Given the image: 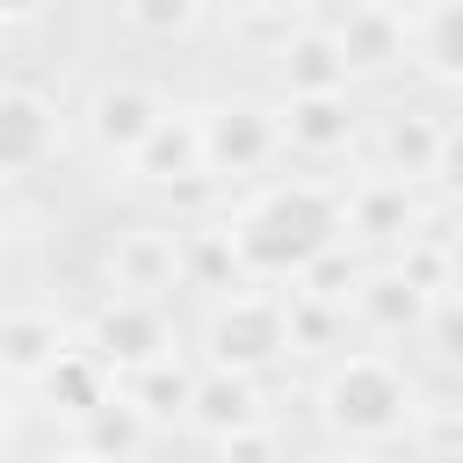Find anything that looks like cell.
<instances>
[{"label": "cell", "instance_id": "cell-1", "mask_svg": "<svg viewBox=\"0 0 463 463\" xmlns=\"http://www.w3.org/2000/svg\"><path fill=\"white\" fill-rule=\"evenodd\" d=\"M224 217L239 232V253H246L253 282H297L318 253H333L347 239V181H318V174L260 181Z\"/></svg>", "mask_w": 463, "mask_h": 463}, {"label": "cell", "instance_id": "cell-2", "mask_svg": "<svg viewBox=\"0 0 463 463\" xmlns=\"http://www.w3.org/2000/svg\"><path fill=\"white\" fill-rule=\"evenodd\" d=\"M311 405H318V427L333 441H354V449H391V441H412L427 427L412 369L383 347H340L318 369Z\"/></svg>", "mask_w": 463, "mask_h": 463}, {"label": "cell", "instance_id": "cell-3", "mask_svg": "<svg viewBox=\"0 0 463 463\" xmlns=\"http://www.w3.org/2000/svg\"><path fill=\"white\" fill-rule=\"evenodd\" d=\"M289 354H297L289 289H275V282H246V289H232V297H210V311H203V362L268 376V369L289 362Z\"/></svg>", "mask_w": 463, "mask_h": 463}, {"label": "cell", "instance_id": "cell-4", "mask_svg": "<svg viewBox=\"0 0 463 463\" xmlns=\"http://www.w3.org/2000/svg\"><path fill=\"white\" fill-rule=\"evenodd\" d=\"M203 116V152H210V181L217 188H260V174L282 159V116L253 94H224V101H195Z\"/></svg>", "mask_w": 463, "mask_h": 463}, {"label": "cell", "instance_id": "cell-5", "mask_svg": "<svg viewBox=\"0 0 463 463\" xmlns=\"http://www.w3.org/2000/svg\"><path fill=\"white\" fill-rule=\"evenodd\" d=\"M166 109H174V101H166L152 80L109 72V80H94L87 101H80V137H87V152H94L101 166H116V181H123V166H130L137 145L166 123Z\"/></svg>", "mask_w": 463, "mask_h": 463}, {"label": "cell", "instance_id": "cell-6", "mask_svg": "<svg viewBox=\"0 0 463 463\" xmlns=\"http://www.w3.org/2000/svg\"><path fill=\"white\" fill-rule=\"evenodd\" d=\"M65 123H80V116H65L58 94H43L36 80H7V94H0V174H7V188H29L43 166L65 159Z\"/></svg>", "mask_w": 463, "mask_h": 463}, {"label": "cell", "instance_id": "cell-7", "mask_svg": "<svg viewBox=\"0 0 463 463\" xmlns=\"http://www.w3.org/2000/svg\"><path fill=\"white\" fill-rule=\"evenodd\" d=\"M275 116H282V152L304 159V166H333V159L369 152V116H362L354 87H333V94H282Z\"/></svg>", "mask_w": 463, "mask_h": 463}, {"label": "cell", "instance_id": "cell-8", "mask_svg": "<svg viewBox=\"0 0 463 463\" xmlns=\"http://www.w3.org/2000/svg\"><path fill=\"white\" fill-rule=\"evenodd\" d=\"M80 340L116 376H130V369L159 362L166 347H181L174 340V318H166V297H123V289H101V304L80 318Z\"/></svg>", "mask_w": 463, "mask_h": 463}, {"label": "cell", "instance_id": "cell-9", "mask_svg": "<svg viewBox=\"0 0 463 463\" xmlns=\"http://www.w3.org/2000/svg\"><path fill=\"white\" fill-rule=\"evenodd\" d=\"M427 232V203H420V181H398L383 166H362L347 181V246L362 253H405L412 239Z\"/></svg>", "mask_w": 463, "mask_h": 463}, {"label": "cell", "instance_id": "cell-10", "mask_svg": "<svg viewBox=\"0 0 463 463\" xmlns=\"http://www.w3.org/2000/svg\"><path fill=\"white\" fill-rule=\"evenodd\" d=\"M123 181L130 188H145V195H188V188H217L210 181V152H203V116L195 109H166V123L137 145V159L123 166Z\"/></svg>", "mask_w": 463, "mask_h": 463}, {"label": "cell", "instance_id": "cell-11", "mask_svg": "<svg viewBox=\"0 0 463 463\" xmlns=\"http://www.w3.org/2000/svg\"><path fill=\"white\" fill-rule=\"evenodd\" d=\"M101 289L123 297H174L181 289V224L137 217L101 246Z\"/></svg>", "mask_w": 463, "mask_h": 463}, {"label": "cell", "instance_id": "cell-12", "mask_svg": "<svg viewBox=\"0 0 463 463\" xmlns=\"http://www.w3.org/2000/svg\"><path fill=\"white\" fill-rule=\"evenodd\" d=\"M333 29H340V51H347L354 80H398V72H412V14L398 0H347V14Z\"/></svg>", "mask_w": 463, "mask_h": 463}, {"label": "cell", "instance_id": "cell-13", "mask_svg": "<svg viewBox=\"0 0 463 463\" xmlns=\"http://www.w3.org/2000/svg\"><path fill=\"white\" fill-rule=\"evenodd\" d=\"M72 347H80V326L58 304H14L7 326H0V369H7L14 391H36Z\"/></svg>", "mask_w": 463, "mask_h": 463}, {"label": "cell", "instance_id": "cell-14", "mask_svg": "<svg viewBox=\"0 0 463 463\" xmlns=\"http://www.w3.org/2000/svg\"><path fill=\"white\" fill-rule=\"evenodd\" d=\"M441 137H449V123H441L434 109H376V116H369V166H383V174H398V181H427V188H434Z\"/></svg>", "mask_w": 463, "mask_h": 463}, {"label": "cell", "instance_id": "cell-15", "mask_svg": "<svg viewBox=\"0 0 463 463\" xmlns=\"http://www.w3.org/2000/svg\"><path fill=\"white\" fill-rule=\"evenodd\" d=\"M275 87H282V94H333V87H354L347 51H340V29H333V22L282 29V36H275Z\"/></svg>", "mask_w": 463, "mask_h": 463}, {"label": "cell", "instance_id": "cell-16", "mask_svg": "<svg viewBox=\"0 0 463 463\" xmlns=\"http://www.w3.org/2000/svg\"><path fill=\"white\" fill-rule=\"evenodd\" d=\"M354 304V318L376 333V340H420V326H427V311H434V297L398 268V260H369V275H362V289L347 297Z\"/></svg>", "mask_w": 463, "mask_h": 463}, {"label": "cell", "instance_id": "cell-17", "mask_svg": "<svg viewBox=\"0 0 463 463\" xmlns=\"http://www.w3.org/2000/svg\"><path fill=\"white\" fill-rule=\"evenodd\" d=\"M246 253H239V232L232 217H203V224H181V289L195 297H232L246 289Z\"/></svg>", "mask_w": 463, "mask_h": 463}, {"label": "cell", "instance_id": "cell-18", "mask_svg": "<svg viewBox=\"0 0 463 463\" xmlns=\"http://www.w3.org/2000/svg\"><path fill=\"white\" fill-rule=\"evenodd\" d=\"M260 420H275L268 398H260V376L203 362V376H195V405H188V427L217 441V434H239V427H260Z\"/></svg>", "mask_w": 463, "mask_h": 463}, {"label": "cell", "instance_id": "cell-19", "mask_svg": "<svg viewBox=\"0 0 463 463\" xmlns=\"http://www.w3.org/2000/svg\"><path fill=\"white\" fill-rule=\"evenodd\" d=\"M195 376H203V362H195L188 347H166L159 362L130 369L123 391L137 398V412H145L152 427H174V420H188V405H195Z\"/></svg>", "mask_w": 463, "mask_h": 463}, {"label": "cell", "instance_id": "cell-20", "mask_svg": "<svg viewBox=\"0 0 463 463\" xmlns=\"http://www.w3.org/2000/svg\"><path fill=\"white\" fill-rule=\"evenodd\" d=\"M152 434H159V427L137 412V398H130L123 383H116V391H109V398L72 427V441H87V449H94V456H109V463H137V456L152 449Z\"/></svg>", "mask_w": 463, "mask_h": 463}, {"label": "cell", "instance_id": "cell-21", "mask_svg": "<svg viewBox=\"0 0 463 463\" xmlns=\"http://www.w3.org/2000/svg\"><path fill=\"white\" fill-rule=\"evenodd\" d=\"M412 65L441 87H463V0H420L412 7Z\"/></svg>", "mask_w": 463, "mask_h": 463}, {"label": "cell", "instance_id": "cell-22", "mask_svg": "<svg viewBox=\"0 0 463 463\" xmlns=\"http://www.w3.org/2000/svg\"><path fill=\"white\" fill-rule=\"evenodd\" d=\"M391 260H398V268H405V275H412L427 297L463 289V282H456V260H463V253H456V239H449V232H434V224H427V232H420L405 253H391Z\"/></svg>", "mask_w": 463, "mask_h": 463}, {"label": "cell", "instance_id": "cell-23", "mask_svg": "<svg viewBox=\"0 0 463 463\" xmlns=\"http://www.w3.org/2000/svg\"><path fill=\"white\" fill-rule=\"evenodd\" d=\"M123 7V22L145 36V43H174V36H188L203 14H210V0H116Z\"/></svg>", "mask_w": 463, "mask_h": 463}, {"label": "cell", "instance_id": "cell-24", "mask_svg": "<svg viewBox=\"0 0 463 463\" xmlns=\"http://www.w3.org/2000/svg\"><path fill=\"white\" fill-rule=\"evenodd\" d=\"M420 340L434 347V362H441V369H463V289H449V297H434V311H427V326H420Z\"/></svg>", "mask_w": 463, "mask_h": 463}, {"label": "cell", "instance_id": "cell-25", "mask_svg": "<svg viewBox=\"0 0 463 463\" xmlns=\"http://www.w3.org/2000/svg\"><path fill=\"white\" fill-rule=\"evenodd\" d=\"M210 449H217V463H282V427H275V420H260V427L217 434Z\"/></svg>", "mask_w": 463, "mask_h": 463}, {"label": "cell", "instance_id": "cell-26", "mask_svg": "<svg viewBox=\"0 0 463 463\" xmlns=\"http://www.w3.org/2000/svg\"><path fill=\"white\" fill-rule=\"evenodd\" d=\"M434 195H449L463 210V116H449V137H441V166H434Z\"/></svg>", "mask_w": 463, "mask_h": 463}, {"label": "cell", "instance_id": "cell-27", "mask_svg": "<svg viewBox=\"0 0 463 463\" xmlns=\"http://www.w3.org/2000/svg\"><path fill=\"white\" fill-rule=\"evenodd\" d=\"M58 0H0V14H7V29H29L36 14H51Z\"/></svg>", "mask_w": 463, "mask_h": 463}, {"label": "cell", "instance_id": "cell-28", "mask_svg": "<svg viewBox=\"0 0 463 463\" xmlns=\"http://www.w3.org/2000/svg\"><path fill=\"white\" fill-rule=\"evenodd\" d=\"M326 463H391V456H383V449H354V441H340Z\"/></svg>", "mask_w": 463, "mask_h": 463}, {"label": "cell", "instance_id": "cell-29", "mask_svg": "<svg viewBox=\"0 0 463 463\" xmlns=\"http://www.w3.org/2000/svg\"><path fill=\"white\" fill-rule=\"evenodd\" d=\"M51 463H109V456H94V449H87V441H72V449H58V456H51Z\"/></svg>", "mask_w": 463, "mask_h": 463}, {"label": "cell", "instance_id": "cell-30", "mask_svg": "<svg viewBox=\"0 0 463 463\" xmlns=\"http://www.w3.org/2000/svg\"><path fill=\"white\" fill-rule=\"evenodd\" d=\"M217 14H260V0H210Z\"/></svg>", "mask_w": 463, "mask_h": 463}]
</instances>
